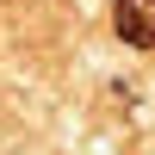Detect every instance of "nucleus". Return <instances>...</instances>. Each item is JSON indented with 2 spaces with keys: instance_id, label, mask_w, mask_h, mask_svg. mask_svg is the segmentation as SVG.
Listing matches in <instances>:
<instances>
[{
  "instance_id": "obj_1",
  "label": "nucleus",
  "mask_w": 155,
  "mask_h": 155,
  "mask_svg": "<svg viewBox=\"0 0 155 155\" xmlns=\"http://www.w3.org/2000/svg\"><path fill=\"white\" fill-rule=\"evenodd\" d=\"M112 31L130 50H155V0H118L112 6Z\"/></svg>"
}]
</instances>
